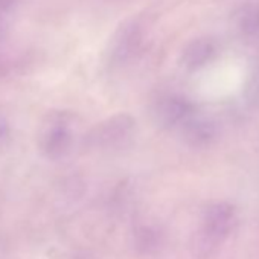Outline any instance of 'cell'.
I'll return each instance as SVG.
<instances>
[{
  "label": "cell",
  "mask_w": 259,
  "mask_h": 259,
  "mask_svg": "<svg viewBox=\"0 0 259 259\" xmlns=\"http://www.w3.org/2000/svg\"><path fill=\"white\" fill-rule=\"evenodd\" d=\"M72 114L67 111H52L46 116L38 133V147L49 159L64 157L73 142L70 120Z\"/></svg>",
  "instance_id": "obj_1"
},
{
  "label": "cell",
  "mask_w": 259,
  "mask_h": 259,
  "mask_svg": "<svg viewBox=\"0 0 259 259\" xmlns=\"http://www.w3.org/2000/svg\"><path fill=\"white\" fill-rule=\"evenodd\" d=\"M135 119L130 114H114L99 125H96L89 135L92 147L99 150H116L125 147L133 138Z\"/></svg>",
  "instance_id": "obj_2"
},
{
  "label": "cell",
  "mask_w": 259,
  "mask_h": 259,
  "mask_svg": "<svg viewBox=\"0 0 259 259\" xmlns=\"http://www.w3.org/2000/svg\"><path fill=\"white\" fill-rule=\"evenodd\" d=\"M142 45V25L139 22L130 20L120 26L113 37L110 46V60L114 64H123L139 51Z\"/></svg>",
  "instance_id": "obj_3"
},
{
  "label": "cell",
  "mask_w": 259,
  "mask_h": 259,
  "mask_svg": "<svg viewBox=\"0 0 259 259\" xmlns=\"http://www.w3.org/2000/svg\"><path fill=\"white\" fill-rule=\"evenodd\" d=\"M192 113V105L182 96L169 95L160 98L153 107V119L162 128L185 123Z\"/></svg>",
  "instance_id": "obj_4"
},
{
  "label": "cell",
  "mask_w": 259,
  "mask_h": 259,
  "mask_svg": "<svg viewBox=\"0 0 259 259\" xmlns=\"http://www.w3.org/2000/svg\"><path fill=\"white\" fill-rule=\"evenodd\" d=\"M235 223L233 209L227 204H215L204 215V230L209 236H224Z\"/></svg>",
  "instance_id": "obj_5"
},
{
  "label": "cell",
  "mask_w": 259,
  "mask_h": 259,
  "mask_svg": "<svg viewBox=\"0 0 259 259\" xmlns=\"http://www.w3.org/2000/svg\"><path fill=\"white\" fill-rule=\"evenodd\" d=\"M183 135L188 139V142L194 145H204L210 141L213 130L209 122L200 120V119H188L183 123Z\"/></svg>",
  "instance_id": "obj_6"
},
{
  "label": "cell",
  "mask_w": 259,
  "mask_h": 259,
  "mask_svg": "<svg viewBox=\"0 0 259 259\" xmlns=\"http://www.w3.org/2000/svg\"><path fill=\"white\" fill-rule=\"evenodd\" d=\"M212 51H213V48L209 41L198 40V41L192 43L191 46H188V49L185 51V55H183V61L188 67H198L210 58Z\"/></svg>",
  "instance_id": "obj_7"
},
{
  "label": "cell",
  "mask_w": 259,
  "mask_h": 259,
  "mask_svg": "<svg viewBox=\"0 0 259 259\" xmlns=\"http://www.w3.org/2000/svg\"><path fill=\"white\" fill-rule=\"evenodd\" d=\"M156 245V235L148 229L144 227L141 230H138L136 233V247L142 251H150V248H153Z\"/></svg>",
  "instance_id": "obj_8"
},
{
  "label": "cell",
  "mask_w": 259,
  "mask_h": 259,
  "mask_svg": "<svg viewBox=\"0 0 259 259\" xmlns=\"http://www.w3.org/2000/svg\"><path fill=\"white\" fill-rule=\"evenodd\" d=\"M17 2L19 0H0V35H2Z\"/></svg>",
  "instance_id": "obj_9"
}]
</instances>
